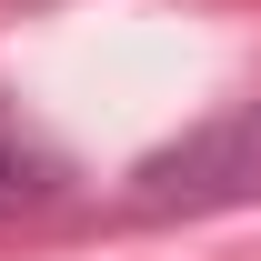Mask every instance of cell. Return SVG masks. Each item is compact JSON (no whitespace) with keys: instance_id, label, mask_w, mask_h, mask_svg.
I'll list each match as a JSON object with an SVG mask.
<instances>
[{"instance_id":"6da1fadb","label":"cell","mask_w":261,"mask_h":261,"mask_svg":"<svg viewBox=\"0 0 261 261\" xmlns=\"http://www.w3.org/2000/svg\"><path fill=\"white\" fill-rule=\"evenodd\" d=\"M251 181H261V100H241L211 130L151 151V161L130 171V201L141 211H201V201H241Z\"/></svg>"},{"instance_id":"7a4b0ae2","label":"cell","mask_w":261,"mask_h":261,"mask_svg":"<svg viewBox=\"0 0 261 261\" xmlns=\"http://www.w3.org/2000/svg\"><path fill=\"white\" fill-rule=\"evenodd\" d=\"M61 191H70L61 141H50L20 100H0V211H50Z\"/></svg>"}]
</instances>
